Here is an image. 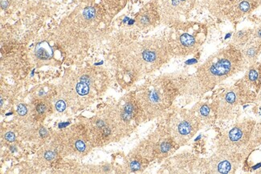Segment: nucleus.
Wrapping results in <instances>:
<instances>
[{
	"mask_svg": "<svg viewBox=\"0 0 261 174\" xmlns=\"http://www.w3.org/2000/svg\"><path fill=\"white\" fill-rule=\"evenodd\" d=\"M248 66L241 50L229 44L211 55L192 76L187 78L184 92L202 97Z\"/></svg>",
	"mask_w": 261,
	"mask_h": 174,
	"instance_id": "nucleus-1",
	"label": "nucleus"
},
{
	"mask_svg": "<svg viewBox=\"0 0 261 174\" xmlns=\"http://www.w3.org/2000/svg\"><path fill=\"white\" fill-rule=\"evenodd\" d=\"M259 142H261V128L254 120L244 119L219 137L216 142V150L246 157Z\"/></svg>",
	"mask_w": 261,
	"mask_h": 174,
	"instance_id": "nucleus-2",
	"label": "nucleus"
},
{
	"mask_svg": "<svg viewBox=\"0 0 261 174\" xmlns=\"http://www.w3.org/2000/svg\"><path fill=\"white\" fill-rule=\"evenodd\" d=\"M257 93L243 80L223 89L212 101L216 119L227 121L235 118L243 104L255 101Z\"/></svg>",
	"mask_w": 261,
	"mask_h": 174,
	"instance_id": "nucleus-3",
	"label": "nucleus"
},
{
	"mask_svg": "<svg viewBox=\"0 0 261 174\" xmlns=\"http://www.w3.org/2000/svg\"><path fill=\"white\" fill-rule=\"evenodd\" d=\"M205 9L221 20L236 21L254 12L261 0H199Z\"/></svg>",
	"mask_w": 261,
	"mask_h": 174,
	"instance_id": "nucleus-4",
	"label": "nucleus"
},
{
	"mask_svg": "<svg viewBox=\"0 0 261 174\" xmlns=\"http://www.w3.org/2000/svg\"><path fill=\"white\" fill-rule=\"evenodd\" d=\"M180 27L177 32L175 53L187 56L198 52L207 37L206 25L201 22H188Z\"/></svg>",
	"mask_w": 261,
	"mask_h": 174,
	"instance_id": "nucleus-5",
	"label": "nucleus"
},
{
	"mask_svg": "<svg viewBox=\"0 0 261 174\" xmlns=\"http://www.w3.org/2000/svg\"><path fill=\"white\" fill-rule=\"evenodd\" d=\"M245 156L232 152L216 150L206 158H200L197 172L202 173H235Z\"/></svg>",
	"mask_w": 261,
	"mask_h": 174,
	"instance_id": "nucleus-6",
	"label": "nucleus"
},
{
	"mask_svg": "<svg viewBox=\"0 0 261 174\" xmlns=\"http://www.w3.org/2000/svg\"><path fill=\"white\" fill-rule=\"evenodd\" d=\"M177 91H180L179 89H175L168 81L157 82L154 87L146 89L142 94L144 109L150 114L161 112L163 108L168 106L169 101L174 99Z\"/></svg>",
	"mask_w": 261,
	"mask_h": 174,
	"instance_id": "nucleus-7",
	"label": "nucleus"
},
{
	"mask_svg": "<svg viewBox=\"0 0 261 174\" xmlns=\"http://www.w3.org/2000/svg\"><path fill=\"white\" fill-rule=\"evenodd\" d=\"M177 117L178 118L175 120L174 132L180 143H187L202 127H204L191 109L184 111Z\"/></svg>",
	"mask_w": 261,
	"mask_h": 174,
	"instance_id": "nucleus-8",
	"label": "nucleus"
},
{
	"mask_svg": "<svg viewBox=\"0 0 261 174\" xmlns=\"http://www.w3.org/2000/svg\"><path fill=\"white\" fill-rule=\"evenodd\" d=\"M194 113L199 118L203 126L211 125L216 122V115L212 101H199L191 108Z\"/></svg>",
	"mask_w": 261,
	"mask_h": 174,
	"instance_id": "nucleus-9",
	"label": "nucleus"
},
{
	"mask_svg": "<svg viewBox=\"0 0 261 174\" xmlns=\"http://www.w3.org/2000/svg\"><path fill=\"white\" fill-rule=\"evenodd\" d=\"M242 80L258 94L261 86V64L255 62L248 65Z\"/></svg>",
	"mask_w": 261,
	"mask_h": 174,
	"instance_id": "nucleus-10",
	"label": "nucleus"
},
{
	"mask_svg": "<svg viewBox=\"0 0 261 174\" xmlns=\"http://www.w3.org/2000/svg\"><path fill=\"white\" fill-rule=\"evenodd\" d=\"M241 50L248 65H252L254 63L257 62V59L260 55L261 44L252 39L251 41Z\"/></svg>",
	"mask_w": 261,
	"mask_h": 174,
	"instance_id": "nucleus-11",
	"label": "nucleus"
},
{
	"mask_svg": "<svg viewBox=\"0 0 261 174\" xmlns=\"http://www.w3.org/2000/svg\"><path fill=\"white\" fill-rule=\"evenodd\" d=\"M252 35H253V28L242 29L235 33L230 44L241 49L251 41Z\"/></svg>",
	"mask_w": 261,
	"mask_h": 174,
	"instance_id": "nucleus-12",
	"label": "nucleus"
},
{
	"mask_svg": "<svg viewBox=\"0 0 261 174\" xmlns=\"http://www.w3.org/2000/svg\"><path fill=\"white\" fill-rule=\"evenodd\" d=\"M155 17V12L152 9L146 10L142 12L138 17V24L142 27H148L149 25L153 23V20Z\"/></svg>",
	"mask_w": 261,
	"mask_h": 174,
	"instance_id": "nucleus-13",
	"label": "nucleus"
},
{
	"mask_svg": "<svg viewBox=\"0 0 261 174\" xmlns=\"http://www.w3.org/2000/svg\"><path fill=\"white\" fill-rule=\"evenodd\" d=\"M36 55L40 59L47 60L53 55V50L47 42L39 44L36 49Z\"/></svg>",
	"mask_w": 261,
	"mask_h": 174,
	"instance_id": "nucleus-14",
	"label": "nucleus"
},
{
	"mask_svg": "<svg viewBox=\"0 0 261 174\" xmlns=\"http://www.w3.org/2000/svg\"><path fill=\"white\" fill-rule=\"evenodd\" d=\"M89 85H88L87 83H85V82L79 83L77 85H76V92H77L78 94L81 95V96L87 95L88 93H89Z\"/></svg>",
	"mask_w": 261,
	"mask_h": 174,
	"instance_id": "nucleus-15",
	"label": "nucleus"
},
{
	"mask_svg": "<svg viewBox=\"0 0 261 174\" xmlns=\"http://www.w3.org/2000/svg\"><path fill=\"white\" fill-rule=\"evenodd\" d=\"M252 40L257 42L261 44V24L253 28V35H252Z\"/></svg>",
	"mask_w": 261,
	"mask_h": 174,
	"instance_id": "nucleus-16",
	"label": "nucleus"
},
{
	"mask_svg": "<svg viewBox=\"0 0 261 174\" xmlns=\"http://www.w3.org/2000/svg\"><path fill=\"white\" fill-rule=\"evenodd\" d=\"M129 168L133 172H137L142 168V163L139 160H133L129 162Z\"/></svg>",
	"mask_w": 261,
	"mask_h": 174,
	"instance_id": "nucleus-17",
	"label": "nucleus"
},
{
	"mask_svg": "<svg viewBox=\"0 0 261 174\" xmlns=\"http://www.w3.org/2000/svg\"><path fill=\"white\" fill-rule=\"evenodd\" d=\"M84 16H85V19H91L94 18V8H91V7H90V8H85V11H84Z\"/></svg>",
	"mask_w": 261,
	"mask_h": 174,
	"instance_id": "nucleus-18",
	"label": "nucleus"
},
{
	"mask_svg": "<svg viewBox=\"0 0 261 174\" xmlns=\"http://www.w3.org/2000/svg\"><path fill=\"white\" fill-rule=\"evenodd\" d=\"M66 108V105H65V103L63 101H59L57 103V109L60 112H62Z\"/></svg>",
	"mask_w": 261,
	"mask_h": 174,
	"instance_id": "nucleus-19",
	"label": "nucleus"
},
{
	"mask_svg": "<svg viewBox=\"0 0 261 174\" xmlns=\"http://www.w3.org/2000/svg\"><path fill=\"white\" fill-rule=\"evenodd\" d=\"M18 113L19 114V115H25V114L27 113V108L26 107L23 105V104H19V106H18Z\"/></svg>",
	"mask_w": 261,
	"mask_h": 174,
	"instance_id": "nucleus-20",
	"label": "nucleus"
},
{
	"mask_svg": "<svg viewBox=\"0 0 261 174\" xmlns=\"http://www.w3.org/2000/svg\"><path fill=\"white\" fill-rule=\"evenodd\" d=\"M76 148L77 149V150H79L80 152H83L85 149V144L83 141H79L76 142Z\"/></svg>",
	"mask_w": 261,
	"mask_h": 174,
	"instance_id": "nucleus-21",
	"label": "nucleus"
},
{
	"mask_svg": "<svg viewBox=\"0 0 261 174\" xmlns=\"http://www.w3.org/2000/svg\"><path fill=\"white\" fill-rule=\"evenodd\" d=\"M5 138H6V140H8V141L12 142L15 140V136L14 133H7L6 136H5Z\"/></svg>",
	"mask_w": 261,
	"mask_h": 174,
	"instance_id": "nucleus-22",
	"label": "nucleus"
},
{
	"mask_svg": "<svg viewBox=\"0 0 261 174\" xmlns=\"http://www.w3.org/2000/svg\"><path fill=\"white\" fill-rule=\"evenodd\" d=\"M46 106L44 104H39L38 106H37V111H38L40 113H43V112H45Z\"/></svg>",
	"mask_w": 261,
	"mask_h": 174,
	"instance_id": "nucleus-23",
	"label": "nucleus"
},
{
	"mask_svg": "<svg viewBox=\"0 0 261 174\" xmlns=\"http://www.w3.org/2000/svg\"><path fill=\"white\" fill-rule=\"evenodd\" d=\"M54 154H53V152H47L45 154V158L47 160H51L53 157H54Z\"/></svg>",
	"mask_w": 261,
	"mask_h": 174,
	"instance_id": "nucleus-24",
	"label": "nucleus"
},
{
	"mask_svg": "<svg viewBox=\"0 0 261 174\" xmlns=\"http://www.w3.org/2000/svg\"><path fill=\"white\" fill-rule=\"evenodd\" d=\"M255 102L258 103V104H261V86L260 89H259V93H258L257 97H256V99H255Z\"/></svg>",
	"mask_w": 261,
	"mask_h": 174,
	"instance_id": "nucleus-25",
	"label": "nucleus"
},
{
	"mask_svg": "<svg viewBox=\"0 0 261 174\" xmlns=\"http://www.w3.org/2000/svg\"><path fill=\"white\" fill-rule=\"evenodd\" d=\"M82 82H85V83H89V79L88 76H84L82 77Z\"/></svg>",
	"mask_w": 261,
	"mask_h": 174,
	"instance_id": "nucleus-26",
	"label": "nucleus"
},
{
	"mask_svg": "<svg viewBox=\"0 0 261 174\" xmlns=\"http://www.w3.org/2000/svg\"><path fill=\"white\" fill-rule=\"evenodd\" d=\"M40 135H41V136H45V135H47V131L44 129H42L41 130H40Z\"/></svg>",
	"mask_w": 261,
	"mask_h": 174,
	"instance_id": "nucleus-27",
	"label": "nucleus"
},
{
	"mask_svg": "<svg viewBox=\"0 0 261 174\" xmlns=\"http://www.w3.org/2000/svg\"><path fill=\"white\" fill-rule=\"evenodd\" d=\"M259 172H261V170H260V171H259Z\"/></svg>",
	"mask_w": 261,
	"mask_h": 174,
	"instance_id": "nucleus-28",
	"label": "nucleus"
}]
</instances>
